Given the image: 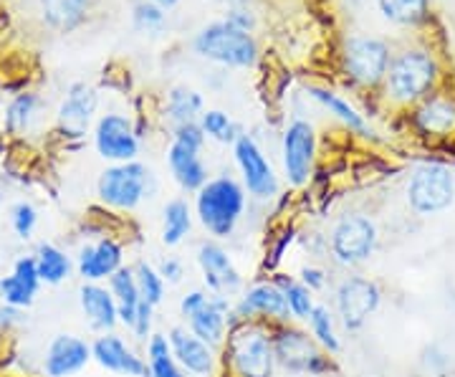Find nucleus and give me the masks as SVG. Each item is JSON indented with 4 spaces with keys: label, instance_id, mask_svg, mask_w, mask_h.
Wrapping results in <instances>:
<instances>
[{
    "label": "nucleus",
    "instance_id": "24",
    "mask_svg": "<svg viewBox=\"0 0 455 377\" xmlns=\"http://www.w3.org/2000/svg\"><path fill=\"white\" fill-rule=\"evenodd\" d=\"M167 164H170L175 182L185 193H197L208 182V167L200 160V149L172 142L170 152H167Z\"/></svg>",
    "mask_w": 455,
    "mask_h": 377
},
{
    "label": "nucleus",
    "instance_id": "32",
    "mask_svg": "<svg viewBox=\"0 0 455 377\" xmlns=\"http://www.w3.org/2000/svg\"><path fill=\"white\" fill-rule=\"evenodd\" d=\"M307 325H309V334L316 340V345L322 347L326 355H331V357L339 355L341 340L339 332H337V317H334V312L326 304H316L314 307Z\"/></svg>",
    "mask_w": 455,
    "mask_h": 377
},
{
    "label": "nucleus",
    "instance_id": "15",
    "mask_svg": "<svg viewBox=\"0 0 455 377\" xmlns=\"http://www.w3.org/2000/svg\"><path fill=\"white\" fill-rule=\"evenodd\" d=\"M97 152L114 164L134 163L140 155V134L124 115H104L94 132Z\"/></svg>",
    "mask_w": 455,
    "mask_h": 377
},
{
    "label": "nucleus",
    "instance_id": "30",
    "mask_svg": "<svg viewBox=\"0 0 455 377\" xmlns=\"http://www.w3.org/2000/svg\"><path fill=\"white\" fill-rule=\"evenodd\" d=\"M271 281L276 284L278 289L286 296V304H289V312H291V319H301L307 322L309 314L314 312L316 301H314V292L307 289L299 277H291V274H283V271H274L271 274Z\"/></svg>",
    "mask_w": 455,
    "mask_h": 377
},
{
    "label": "nucleus",
    "instance_id": "22",
    "mask_svg": "<svg viewBox=\"0 0 455 377\" xmlns=\"http://www.w3.org/2000/svg\"><path fill=\"white\" fill-rule=\"evenodd\" d=\"M97 92L89 84H71L64 104L59 109V127L66 137H82L89 130L94 112H97Z\"/></svg>",
    "mask_w": 455,
    "mask_h": 377
},
{
    "label": "nucleus",
    "instance_id": "16",
    "mask_svg": "<svg viewBox=\"0 0 455 377\" xmlns=\"http://www.w3.org/2000/svg\"><path fill=\"white\" fill-rule=\"evenodd\" d=\"M92 362H94L92 342L64 332V334H56L44 349L41 373H44V377H74L86 370Z\"/></svg>",
    "mask_w": 455,
    "mask_h": 377
},
{
    "label": "nucleus",
    "instance_id": "6",
    "mask_svg": "<svg viewBox=\"0 0 455 377\" xmlns=\"http://www.w3.org/2000/svg\"><path fill=\"white\" fill-rule=\"evenodd\" d=\"M435 79H438V64L427 51H403L387 71V94L397 104H412L433 89Z\"/></svg>",
    "mask_w": 455,
    "mask_h": 377
},
{
    "label": "nucleus",
    "instance_id": "28",
    "mask_svg": "<svg viewBox=\"0 0 455 377\" xmlns=\"http://www.w3.org/2000/svg\"><path fill=\"white\" fill-rule=\"evenodd\" d=\"M145 362V377H193L180 367L178 360H175V355H172V349H170L167 334H160V332H155V334L147 340Z\"/></svg>",
    "mask_w": 455,
    "mask_h": 377
},
{
    "label": "nucleus",
    "instance_id": "33",
    "mask_svg": "<svg viewBox=\"0 0 455 377\" xmlns=\"http://www.w3.org/2000/svg\"><path fill=\"white\" fill-rule=\"evenodd\" d=\"M203 115V97L190 86H175L167 94V116L178 124L197 122V116Z\"/></svg>",
    "mask_w": 455,
    "mask_h": 377
},
{
    "label": "nucleus",
    "instance_id": "18",
    "mask_svg": "<svg viewBox=\"0 0 455 377\" xmlns=\"http://www.w3.org/2000/svg\"><path fill=\"white\" fill-rule=\"evenodd\" d=\"M170 340V349L175 355L178 365L193 377H211L218 370V349H212L211 345H205L203 340H197L196 334L188 327H172L167 332Z\"/></svg>",
    "mask_w": 455,
    "mask_h": 377
},
{
    "label": "nucleus",
    "instance_id": "8",
    "mask_svg": "<svg viewBox=\"0 0 455 377\" xmlns=\"http://www.w3.org/2000/svg\"><path fill=\"white\" fill-rule=\"evenodd\" d=\"M382 304V289L370 277H344L334 289V317L347 332L367 327Z\"/></svg>",
    "mask_w": 455,
    "mask_h": 377
},
{
    "label": "nucleus",
    "instance_id": "31",
    "mask_svg": "<svg viewBox=\"0 0 455 377\" xmlns=\"http://www.w3.org/2000/svg\"><path fill=\"white\" fill-rule=\"evenodd\" d=\"M418 127L425 134H448L455 130V101L451 99H427L415 115Z\"/></svg>",
    "mask_w": 455,
    "mask_h": 377
},
{
    "label": "nucleus",
    "instance_id": "41",
    "mask_svg": "<svg viewBox=\"0 0 455 377\" xmlns=\"http://www.w3.org/2000/svg\"><path fill=\"white\" fill-rule=\"evenodd\" d=\"M152 322H155V307L152 304H147L142 301L140 304V309H137V317H134V322H132L130 332L140 340V342H147L155 332H152Z\"/></svg>",
    "mask_w": 455,
    "mask_h": 377
},
{
    "label": "nucleus",
    "instance_id": "42",
    "mask_svg": "<svg viewBox=\"0 0 455 377\" xmlns=\"http://www.w3.org/2000/svg\"><path fill=\"white\" fill-rule=\"evenodd\" d=\"M172 137H175L172 142H180V145H185V148L203 149V145H205V132H203V127H200L197 122L178 124Z\"/></svg>",
    "mask_w": 455,
    "mask_h": 377
},
{
    "label": "nucleus",
    "instance_id": "26",
    "mask_svg": "<svg viewBox=\"0 0 455 377\" xmlns=\"http://www.w3.org/2000/svg\"><path fill=\"white\" fill-rule=\"evenodd\" d=\"M109 292H112L114 301H116V309H119V325L130 329L137 309L142 304V296H140V286L134 279V269L132 266H122L112 279L107 281Z\"/></svg>",
    "mask_w": 455,
    "mask_h": 377
},
{
    "label": "nucleus",
    "instance_id": "46",
    "mask_svg": "<svg viewBox=\"0 0 455 377\" xmlns=\"http://www.w3.org/2000/svg\"><path fill=\"white\" fill-rule=\"evenodd\" d=\"M208 296H211V292H203V289H193V292H188V294L182 296L180 299V314H182V319L193 317L200 307H205L208 304Z\"/></svg>",
    "mask_w": 455,
    "mask_h": 377
},
{
    "label": "nucleus",
    "instance_id": "40",
    "mask_svg": "<svg viewBox=\"0 0 455 377\" xmlns=\"http://www.w3.org/2000/svg\"><path fill=\"white\" fill-rule=\"evenodd\" d=\"M134 26L145 33L160 31L164 26V13L155 3H137L134 5Z\"/></svg>",
    "mask_w": 455,
    "mask_h": 377
},
{
    "label": "nucleus",
    "instance_id": "49",
    "mask_svg": "<svg viewBox=\"0 0 455 377\" xmlns=\"http://www.w3.org/2000/svg\"><path fill=\"white\" fill-rule=\"evenodd\" d=\"M215 3H223V5H228L233 11V8H243L248 0H215Z\"/></svg>",
    "mask_w": 455,
    "mask_h": 377
},
{
    "label": "nucleus",
    "instance_id": "9",
    "mask_svg": "<svg viewBox=\"0 0 455 377\" xmlns=\"http://www.w3.org/2000/svg\"><path fill=\"white\" fill-rule=\"evenodd\" d=\"M455 200L453 172L445 164H420L407 182V203L418 215L448 211Z\"/></svg>",
    "mask_w": 455,
    "mask_h": 377
},
{
    "label": "nucleus",
    "instance_id": "1",
    "mask_svg": "<svg viewBox=\"0 0 455 377\" xmlns=\"http://www.w3.org/2000/svg\"><path fill=\"white\" fill-rule=\"evenodd\" d=\"M220 362L228 377H276L278 365L271 327L263 322H228Z\"/></svg>",
    "mask_w": 455,
    "mask_h": 377
},
{
    "label": "nucleus",
    "instance_id": "3",
    "mask_svg": "<svg viewBox=\"0 0 455 377\" xmlns=\"http://www.w3.org/2000/svg\"><path fill=\"white\" fill-rule=\"evenodd\" d=\"M274 352H276L278 373H286L293 377H329L337 373V365L331 355H326L316 340L309 334V329L299 327L291 322H278L268 325Z\"/></svg>",
    "mask_w": 455,
    "mask_h": 377
},
{
    "label": "nucleus",
    "instance_id": "25",
    "mask_svg": "<svg viewBox=\"0 0 455 377\" xmlns=\"http://www.w3.org/2000/svg\"><path fill=\"white\" fill-rule=\"evenodd\" d=\"M33 259H36L38 277H41V281H44L46 286H59V284H64L66 279H71V274H74V269H76L74 259L66 253L64 248L56 246V244H49V241H44V244L36 246Z\"/></svg>",
    "mask_w": 455,
    "mask_h": 377
},
{
    "label": "nucleus",
    "instance_id": "11",
    "mask_svg": "<svg viewBox=\"0 0 455 377\" xmlns=\"http://www.w3.org/2000/svg\"><path fill=\"white\" fill-rule=\"evenodd\" d=\"M344 68L362 86H377L387 76L390 49L372 36H352L344 46Z\"/></svg>",
    "mask_w": 455,
    "mask_h": 377
},
{
    "label": "nucleus",
    "instance_id": "51",
    "mask_svg": "<svg viewBox=\"0 0 455 377\" xmlns=\"http://www.w3.org/2000/svg\"><path fill=\"white\" fill-rule=\"evenodd\" d=\"M3 200H5V193H3V188H0V208H3Z\"/></svg>",
    "mask_w": 455,
    "mask_h": 377
},
{
    "label": "nucleus",
    "instance_id": "48",
    "mask_svg": "<svg viewBox=\"0 0 455 377\" xmlns=\"http://www.w3.org/2000/svg\"><path fill=\"white\" fill-rule=\"evenodd\" d=\"M228 23H233V26L248 31V28L253 26V18L248 16V11H243V8H233V11L228 13Z\"/></svg>",
    "mask_w": 455,
    "mask_h": 377
},
{
    "label": "nucleus",
    "instance_id": "5",
    "mask_svg": "<svg viewBox=\"0 0 455 377\" xmlns=\"http://www.w3.org/2000/svg\"><path fill=\"white\" fill-rule=\"evenodd\" d=\"M377 241H379L377 223L370 215L344 213L331 226V233L326 236V248L334 263H339L344 269H355L372 259Z\"/></svg>",
    "mask_w": 455,
    "mask_h": 377
},
{
    "label": "nucleus",
    "instance_id": "4",
    "mask_svg": "<svg viewBox=\"0 0 455 377\" xmlns=\"http://www.w3.org/2000/svg\"><path fill=\"white\" fill-rule=\"evenodd\" d=\"M155 193L152 172L142 163H122L107 167L97 180V196L101 205L116 213L137 211Z\"/></svg>",
    "mask_w": 455,
    "mask_h": 377
},
{
    "label": "nucleus",
    "instance_id": "47",
    "mask_svg": "<svg viewBox=\"0 0 455 377\" xmlns=\"http://www.w3.org/2000/svg\"><path fill=\"white\" fill-rule=\"evenodd\" d=\"M293 241H296L293 230H283L281 236H276V244L268 248V256H271V261H266V266L276 269L278 263H281V259H283V253H286V248L291 246Z\"/></svg>",
    "mask_w": 455,
    "mask_h": 377
},
{
    "label": "nucleus",
    "instance_id": "29",
    "mask_svg": "<svg viewBox=\"0 0 455 377\" xmlns=\"http://www.w3.org/2000/svg\"><path fill=\"white\" fill-rule=\"evenodd\" d=\"M193 230V211H190V203L175 197L164 205L163 211V244L167 248L180 246Z\"/></svg>",
    "mask_w": 455,
    "mask_h": 377
},
{
    "label": "nucleus",
    "instance_id": "21",
    "mask_svg": "<svg viewBox=\"0 0 455 377\" xmlns=\"http://www.w3.org/2000/svg\"><path fill=\"white\" fill-rule=\"evenodd\" d=\"M233 312V299L226 294H211L208 304L188 317L185 327L212 349H220L228 337V314Z\"/></svg>",
    "mask_w": 455,
    "mask_h": 377
},
{
    "label": "nucleus",
    "instance_id": "14",
    "mask_svg": "<svg viewBox=\"0 0 455 377\" xmlns=\"http://www.w3.org/2000/svg\"><path fill=\"white\" fill-rule=\"evenodd\" d=\"M316 163V132L307 119H293L283 132V172L293 188L307 185Z\"/></svg>",
    "mask_w": 455,
    "mask_h": 377
},
{
    "label": "nucleus",
    "instance_id": "44",
    "mask_svg": "<svg viewBox=\"0 0 455 377\" xmlns=\"http://www.w3.org/2000/svg\"><path fill=\"white\" fill-rule=\"evenodd\" d=\"M23 325H26V312L0 301V334H11V332H16Z\"/></svg>",
    "mask_w": 455,
    "mask_h": 377
},
{
    "label": "nucleus",
    "instance_id": "35",
    "mask_svg": "<svg viewBox=\"0 0 455 377\" xmlns=\"http://www.w3.org/2000/svg\"><path fill=\"white\" fill-rule=\"evenodd\" d=\"M132 269H134V279H137V286H140L142 301L152 304L157 309L164 301V294H167V284L160 277L157 266H152V263L147 261H137Z\"/></svg>",
    "mask_w": 455,
    "mask_h": 377
},
{
    "label": "nucleus",
    "instance_id": "20",
    "mask_svg": "<svg viewBox=\"0 0 455 377\" xmlns=\"http://www.w3.org/2000/svg\"><path fill=\"white\" fill-rule=\"evenodd\" d=\"M41 286H44V281L38 277L33 253L20 256V259L13 261V269L5 277H0V301L26 312L28 307H33V301L38 299Z\"/></svg>",
    "mask_w": 455,
    "mask_h": 377
},
{
    "label": "nucleus",
    "instance_id": "12",
    "mask_svg": "<svg viewBox=\"0 0 455 377\" xmlns=\"http://www.w3.org/2000/svg\"><path fill=\"white\" fill-rule=\"evenodd\" d=\"M233 155H235V164L243 175L245 193L256 200H271L278 196L281 185H278L276 170L266 160L263 149L256 145L253 137L241 134L233 145Z\"/></svg>",
    "mask_w": 455,
    "mask_h": 377
},
{
    "label": "nucleus",
    "instance_id": "17",
    "mask_svg": "<svg viewBox=\"0 0 455 377\" xmlns=\"http://www.w3.org/2000/svg\"><path fill=\"white\" fill-rule=\"evenodd\" d=\"M74 263H76V274L84 281L104 284L124 266V244L114 236H101L92 244H84Z\"/></svg>",
    "mask_w": 455,
    "mask_h": 377
},
{
    "label": "nucleus",
    "instance_id": "43",
    "mask_svg": "<svg viewBox=\"0 0 455 377\" xmlns=\"http://www.w3.org/2000/svg\"><path fill=\"white\" fill-rule=\"evenodd\" d=\"M299 281L316 294V292H324L326 289L329 274H326L322 266H316V263H307V266H301V271H299Z\"/></svg>",
    "mask_w": 455,
    "mask_h": 377
},
{
    "label": "nucleus",
    "instance_id": "38",
    "mask_svg": "<svg viewBox=\"0 0 455 377\" xmlns=\"http://www.w3.org/2000/svg\"><path fill=\"white\" fill-rule=\"evenodd\" d=\"M8 223L20 241H31L38 229V208L31 200H16L8 211Z\"/></svg>",
    "mask_w": 455,
    "mask_h": 377
},
{
    "label": "nucleus",
    "instance_id": "2",
    "mask_svg": "<svg viewBox=\"0 0 455 377\" xmlns=\"http://www.w3.org/2000/svg\"><path fill=\"white\" fill-rule=\"evenodd\" d=\"M245 203L248 196L243 182L230 175H220L205 182L196 193V215L200 226L211 233V238L226 241L238 229L245 213Z\"/></svg>",
    "mask_w": 455,
    "mask_h": 377
},
{
    "label": "nucleus",
    "instance_id": "36",
    "mask_svg": "<svg viewBox=\"0 0 455 377\" xmlns=\"http://www.w3.org/2000/svg\"><path fill=\"white\" fill-rule=\"evenodd\" d=\"M382 16L400 26H418L427 16V0H377Z\"/></svg>",
    "mask_w": 455,
    "mask_h": 377
},
{
    "label": "nucleus",
    "instance_id": "23",
    "mask_svg": "<svg viewBox=\"0 0 455 377\" xmlns=\"http://www.w3.org/2000/svg\"><path fill=\"white\" fill-rule=\"evenodd\" d=\"M79 304H82L84 319L92 332L107 334L119 327V309H116V301H114L109 286L84 281V286L79 289Z\"/></svg>",
    "mask_w": 455,
    "mask_h": 377
},
{
    "label": "nucleus",
    "instance_id": "19",
    "mask_svg": "<svg viewBox=\"0 0 455 377\" xmlns=\"http://www.w3.org/2000/svg\"><path fill=\"white\" fill-rule=\"evenodd\" d=\"M92 357L97 362L101 370L114 373L122 377H145L147 362L142 355H137L124 337H119L116 332H107L99 334L92 342Z\"/></svg>",
    "mask_w": 455,
    "mask_h": 377
},
{
    "label": "nucleus",
    "instance_id": "13",
    "mask_svg": "<svg viewBox=\"0 0 455 377\" xmlns=\"http://www.w3.org/2000/svg\"><path fill=\"white\" fill-rule=\"evenodd\" d=\"M196 261L211 294L233 296L243 289V274L238 271L233 256L220 241L215 238L200 241L196 248Z\"/></svg>",
    "mask_w": 455,
    "mask_h": 377
},
{
    "label": "nucleus",
    "instance_id": "52",
    "mask_svg": "<svg viewBox=\"0 0 455 377\" xmlns=\"http://www.w3.org/2000/svg\"><path fill=\"white\" fill-rule=\"evenodd\" d=\"M329 377H341V375H339V373H334V375H329Z\"/></svg>",
    "mask_w": 455,
    "mask_h": 377
},
{
    "label": "nucleus",
    "instance_id": "7",
    "mask_svg": "<svg viewBox=\"0 0 455 377\" xmlns=\"http://www.w3.org/2000/svg\"><path fill=\"white\" fill-rule=\"evenodd\" d=\"M193 46L200 56L226 66H253L259 59V46L253 36L228 20L205 26L196 36Z\"/></svg>",
    "mask_w": 455,
    "mask_h": 377
},
{
    "label": "nucleus",
    "instance_id": "50",
    "mask_svg": "<svg viewBox=\"0 0 455 377\" xmlns=\"http://www.w3.org/2000/svg\"><path fill=\"white\" fill-rule=\"evenodd\" d=\"M157 5H163V8H172L175 3H180V0H155Z\"/></svg>",
    "mask_w": 455,
    "mask_h": 377
},
{
    "label": "nucleus",
    "instance_id": "45",
    "mask_svg": "<svg viewBox=\"0 0 455 377\" xmlns=\"http://www.w3.org/2000/svg\"><path fill=\"white\" fill-rule=\"evenodd\" d=\"M160 277L164 279V284H180L185 279V263L178 256H164L160 266H157Z\"/></svg>",
    "mask_w": 455,
    "mask_h": 377
},
{
    "label": "nucleus",
    "instance_id": "10",
    "mask_svg": "<svg viewBox=\"0 0 455 377\" xmlns=\"http://www.w3.org/2000/svg\"><path fill=\"white\" fill-rule=\"evenodd\" d=\"M263 322V325H278L291 322V312L286 304V296L274 281H256L245 289L241 299L233 304V312L228 314V322Z\"/></svg>",
    "mask_w": 455,
    "mask_h": 377
},
{
    "label": "nucleus",
    "instance_id": "39",
    "mask_svg": "<svg viewBox=\"0 0 455 377\" xmlns=\"http://www.w3.org/2000/svg\"><path fill=\"white\" fill-rule=\"evenodd\" d=\"M197 124L203 127L205 137H212V140H218V142H230V145H235V140L241 137V132H238V127L230 122V116H228L226 112H218V109L203 112Z\"/></svg>",
    "mask_w": 455,
    "mask_h": 377
},
{
    "label": "nucleus",
    "instance_id": "27",
    "mask_svg": "<svg viewBox=\"0 0 455 377\" xmlns=\"http://www.w3.org/2000/svg\"><path fill=\"white\" fill-rule=\"evenodd\" d=\"M92 8V0H41V13L53 31L71 33L79 28L86 13Z\"/></svg>",
    "mask_w": 455,
    "mask_h": 377
},
{
    "label": "nucleus",
    "instance_id": "37",
    "mask_svg": "<svg viewBox=\"0 0 455 377\" xmlns=\"http://www.w3.org/2000/svg\"><path fill=\"white\" fill-rule=\"evenodd\" d=\"M38 115V97L36 94H20L11 101L5 112V127L13 134H23L31 130L33 119Z\"/></svg>",
    "mask_w": 455,
    "mask_h": 377
},
{
    "label": "nucleus",
    "instance_id": "34",
    "mask_svg": "<svg viewBox=\"0 0 455 377\" xmlns=\"http://www.w3.org/2000/svg\"><path fill=\"white\" fill-rule=\"evenodd\" d=\"M309 94L316 99L319 104H324L326 109L337 116V119H341V122H344V124H347L352 132H357V134H372L370 127H367V122H364V116L359 115L352 104H347L344 99L337 97L334 92H326V89H316V86H311Z\"/></svg>",
    "mask_w": 455,
    "mask_h": 377
}]
</instances>
